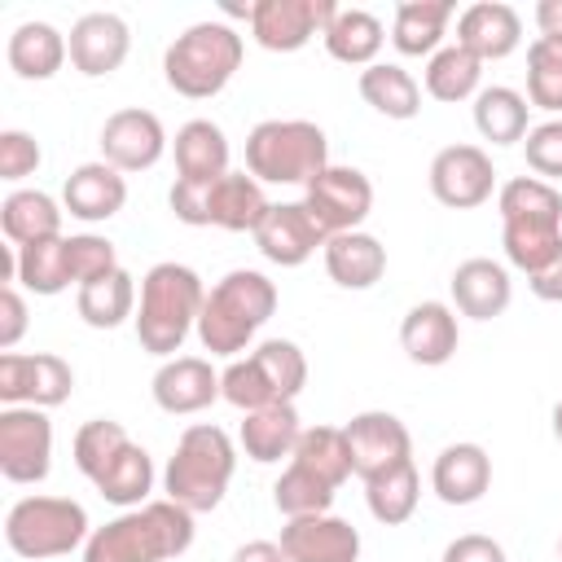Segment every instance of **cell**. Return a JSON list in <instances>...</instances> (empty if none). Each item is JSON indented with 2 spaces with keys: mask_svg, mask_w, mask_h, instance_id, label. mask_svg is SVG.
<instances>
[{
  "mask_svg": "<svg viewBox=\"0 0 562 562\" xmlns=\"http://www.w3.org/2000/svg\"><path fill=\"white\" fill-rule=\"evenodd\" d=\"M193 514L176 501H149L140 509H123L105 527H92L83 544V562H167L189 553Z\"/></svg>",
  "mask_w": 562,
  "mask_h": 562,
  "instance_id": "cell-1",
  "label": "cell"
},
{
  "mask_svg": "<svg viewBox=\"0 0 562 562\" xmlns=\"http://www.w3.org/2000/svg\"><path fill=\"white\" fill-rule=\"evenodd\" d=\"M202 303H206V285L189 263H176V259L154 263L140 277V299H136V316H132L140 347L149 356L171 360L184 347V338L198 329Z\"/></svg>",
  "mask_w": 562,
  "mask_h": 562,
  "instance_id": "cell-2",
  "label": "cell"
},
{
  "mask_svg": "<svg viewBox=\"0 0 562 562\" xmlns=\"http://www.w3.org/2000/svg\"><path fill=\"white\" fill-rule=\"evenodd\" d=\"M272 312H277V285L255 268H233L206 290L198 338L211 356L237 360L250 347V338L272 321Z\"/></svg>",
  "mask_w": 562,
  "mask_h": 562,
  "instance_id": "cell-3",
  "label": "cell"
},
{
  "mask_svg": "<svg viewBox=\"0 0 562 562\" xmlns=\"http://www.w3.org/2000/svg\"><path fill=\"white\" fill-rule=\"evenodd\" d=\"M233 470H237V448L228 430H220L215 422H198L176 439V452L162 470V492L189 514H211L224 501Z\"/></svg>",
  "mask_w": 562,
  "mask_h": 562,
  "instance_id": "cell-4",
  "label": "cell"
},
{
  "mask_svg": "<svg viewBox=\"0 0 562 562\" xmlns=\"http://www.w3.org/2000/svg\"><path fill=\"white\" fill-rule=\"evenodd\" d=\"M241 35L228 22H193L180 31L162 53V79L171 92L189 101H206L228 88V79L241 70Z\"/></svg>",
  "mask_w": 562,
  "mask_h": 562,
  "instance_id": "cell-5",
  "label": "cell"
},
{
  "mask_svg": "<svg viewBox=\"0 0 562 562\" xmlns=\"http://www.w3.org/2000/svg\"><path fill=\"white\" fill-rule=\"evenodd\" d=\"M329 167V140L312 119H263L246 136V171L259 184H312Z\"/></svg>",
  "mask_w": 562,
  "mask_h": 562,
  "instance_id": "cell-6",
  "label": "cell"
},
{
  "mask_svg": "<svg viewBox=\"0 0 562 562\" xmlns=\"http://www.w3.org/2000/svg\"><path fill=\"white\" fill-rule=\"evenodd\" d=\"M303 386H307V356L290 338H263L246 356L228 360V369L220 373V395L241 413L268 404H294Z\"/></svg>",
  "mask_w": 562,
  "mask_h": 562,
  "instance_id": "cell-7",
  "label": "cell"
},
{
  "mask_svg": "<svg viewBox=\"0 0 562 562\" xmlns=\"http://www.w3.org/2000/svg\"><path fill=\"white\" fill-rule=\"evenodd\" d=\"M88 509L70 496H22L4 514V544L26 562L66 558L88 544Z\"/></svg>",
  "mask_w": 562,
  "mask_h": 562,
  "instance_id": "cell-8",
  "label": "cell"
},
{
  "mask_svg": "<svg viewBox=\"0 0 562 562\" xmlns=\"http://www.w3.org/2000/svg\"><path fill=\"white\" fill-rule=\"evenodd\" d=\"M53 470V422L44 408H0V474L9 483H44Z\"/></svg>",
  "mask_w": 562,
  "mask_h": 562,
  "instance_id": "cell-9",
  "label": "cell"
},
{
  "mask_svg": "<svg viewBox=\"0 0 562 562\" xmlns=\"http://www.w3.org/2000/svg\"><path fill=\"white\" fill-rule=\"evenodd\" d=\"M303 206L312 211V220L321 224L325 237L338 233H356L369 211H373V184L360 167H338L329 162L307 189H303Z\"/></svg>",
  "mask_w": 562,
  "mask_h": 562,
  "instance_id": "cell-10",
  "label": "cell"
},
{
  "mask_svg": "<svg viewBox=\"0 0 562 562\" xmlns=\"http://www.w3.org/2000/svg\"><path fill=\"white\" fill-rule=\"evenodd\" d=\"M75 391V369L70 360L53 356V351H35V356H18L4 351L0 356V404H31V408H57L66 404Z\"/></svg>",
  "mask_w": 562,
  "mask_h": 562,
  "instance_id": "cell-11",
  "label": "cell"
},
{
  "mask_svg": "<svg viewBox=\"0 0 562 562\" xmlns=\"http://www.w3.org/2000/svg\"><path fill=\"white\" fill-rule=\"evenodd\" d=\"M342 435H347V452H351V474H356L360 483H369V479H378V474H386V470L413 461L408 426H404L395 413H386V408H364V413H356V417L342 426Z\"/></svg>",
  "mask_w": 562,
  "mask_h": 562,
  "instance_id": "cell-12",
  "label": "cell"
},
{
  "mask_svg": "<svg viewBox=\"0 0 562 562\" xmlns=\"http://www.w3.org/2000/svg\"><path fill=\"white\" fill-rule=\"evenodd\" d=\"M334 13V0H255L250 35L268 53H299L303 44H312V35H325Z\"/></svg>",
  "mask_w": 562,
  "mask_h": 562,
  "instance_id": "cell-13",
  "label": "cell"
},
{
  "mask_svg": "<svg viewBox=\"0 0 562 562\" xmlns=\"http://www.w3.org/2000/svg\"><path fill=\"white\" fill-rule=\"evenodd\" d=\"M101 158L110 167H119L123 176L127 171H149L162 154H167V127L154 110H140V105H127V110H114L105 123H101Z\"/></svg>",
  "mask_w": 562,
  "mask_h": 562,
  "instance_id": "cell-14",
  "label": "cell"
},
{
  "mask_svg": "<svg viewBox=\"0 0 562 562\" xmlns=\"http://www.w3.org/2000/svg\"><path fill=\"white\" fill-rule=\"evenodd\" d=\"M496 189V167L479 145H448L430 158V193L452 211L483 206Z\"/></svg>",
  "mask_w": 562,
  "mask_h": 562,
  "instance_id": "cell-15",
  "label": "cell"
},
{
  "mask_svg": "<svg viewBox=\"0 0 562 562\" xmlns=\"http://www.w3.org/2000/svg\"><path fill=\"white\" fill-rule=\"evenodd\" d=\"M250 237H255L259 255L268 263H277V268H303L329 241L303 202H272Z\"/></svg>",
  "mask_w": 562,
  "mask_h": 562,
  "instance_id": "cell-16",
  "label": "cell"
},
{
  "mask_svg": "<svg viewBox=\"0 0 562 562\" xmlns=\"http://www.w3.org/2000/svg\"><path fill=\"white\" fill-rule=\"evenodd\" d=\"M66 44H70V66H75L79 75L105 79V75H114V70L127 61L132 31H127V22H123L119 13L97 9V13H83V18L70 26Z\"/></svg>",
  "mask_w": 562,
  "mask_h": 562,
  "instance_id": "cell-17",
  "label": "cell"
},
{
  "mask_svg": "<svg viewBox=\"0 0 562 562\" xmlns=\"http://www.w3.org/2000/svg\"><path fill=\"white\" fill-rule=\"evenodd\" d=\"M149 391H154V404L162 413H171V417H189V413H202L215 400H224L220 395V373L202 356H171V360H162L154 382H149Z\"/></svg>",
  "mask_w": 562,
  "mask_h": 562,
  "instance_id": "cell-18",
  "label": "cell"
},
{
  "mask_svg": "<svg viewBox=\"0 0 562 562\" xmlns=\"http://www.w3.org/2000/svg\"><path fill=\"white\" fill-rule=\"evenodd\" d=\"M281 549L290 562H356L360 558V531L334 514L285 518Z\"/></svg>",
  "mask_w": 562,
  "mask_h": 562,
  "instance_id": "cell-19",
  "label": "cell"
},
{
  "mask_svg": "<svg viewBox=\"0 0 562 562\" xmlns=\"http://www.w3.org/2000/svg\"><path fill=\"white\" fill-rule=\"evenodd\" d=\"M457 342H461V329H457V312L439 299H426V303H413L400 321V347L413 364L422 369H439L457 356Z\"/></svg>",
  "mask_w": 562,
  "mask_h": 562,
  "instance_id": "cell-20",
  "label": "cell"
},
{
  "mask_svg": "<svg viewBox=\"0 0 562 562\" xmlns=\"http://www.w3.org/2000/svg\"><path fill=\"white\" fill-rule=\"evenodd\" d=\"M123 202H127V180H123V171L110 167L105 158L79 162V167L66 176V184H61V206H66L75 220H83V224H105V220H114V215L123 211Z\"/></svg>",
  "mask_w": 562,
  "mask_h": 562,
  "instance_id": "cell-21",
  "label": "cell"
},
{
  "mask_svg": "<svg viewBox=\"0 0 562 562\" xmlns=\"http://www.w3.org/2000/svg\"><path fill=\"white\" fill-rule=\"evenodd\" d=\"M457 44L479 61H501L522 44V18L505 0H479L457 13Z\"/></svg>",
  "mask_w": 562,
  "mask_h": 562,
  "instance_id": "cell-22",
  "label": "cell"
},
{
  "mask_svg": "<svg viewBox=\"0 0 562 562\" xmlns=\"http://www.w3.org/2000/svg\"><path fill=\"white\" fill-rule=\"evenodd\" d=\"M448 290H452L457 312L470 316V321H492V316H501V312L509 307V299H514V281H509L505 263L483 259V255L457 263Z\"/></svg>",
  "mask_w": 562,
  "mask_h": 562,
  "instance_id": "cell-23",
  "label": "cell"
},
{
  "mask_svg": "<svg viewBox=\"0 0 562 562\" xmlns=\"http://www.w3.org/2000/svg\"><path fill=\"white\" fill-rule=\"evenodd\" d=\"M430 487L443 505H474L492 487V457L483 443H448L430 465Z\"/></svg>",
  "mask_w": 562,
  "mask_h": 562,
  "instance_id": "cell-24",
  "label": "cell"
},
{
  "mask_svg": "<svg viewBox=\"0 0 562 562\" xmlns=\"http://www.w3.org/2000/svg\"><path fill=\"white\" fill-rule=\"evenodd\" d=\"M321 255H325L329 281L342 285V290H369V285H378L382 272H386V246H382L373 233H364V228L329 237Z\"/></svg>",
  "mask_w": 562,
  "mask_h": 562,
  "instance_id": "cell-25",
  "label": "cell"
},
{
  "mask_svg": "<svg viewBox=\"0 0 562 562\" xmlns=\"http://www.w3.org/2000/svg\"><path fill=\"white\" fill-rule=\"evenodd\" d=\"M171 154H176V180L211 184V180L228 176V136L211 119H189L176 132Z\"/></svg>",
  "mask_w": 562,
  "mask_h": 562,
  "instance_id": "cell-26",
  "label": "cell"
},
{
  "mask_svg": "<svg viewBox=\"0 0 562 562\" xmlns=\"http://www.w3.org/2000/svg\"><path fill=\"white\" fill-rule=\"evenodd\" d=\"M303 435V422H299V408L294 404H268V408H255L246 413L241 430H237V443L250 461L259 465H272L281 457H294V443Z\"/></svg>",
  "mask_w": 562,
  "mask_h": 562,
  "instance_id": "cell-27",
  "label": "cell"
},
{
  "mask_svg": "<svg viewBox=\"0 0 562 562\" xmlns=\"http://www.w3.org/2000/svg\"><path fill=\"white\" fill-rule=\"evenodd\" d=\"M452 13H457L452 0H400L391 22V44L404 57H435L443 48Z\"/></svg>",
  "mask_w": 562,
  "mask_h": 562,
  "instance_id": "cell-28",
  "label": "cell"
},
{
  "mask_svg": "<svg viewBox=\"0 0 562 562\" xmlns=\"http://www.w3.org/2000/svg\"><path fill=\"white\" fill-rule=\"evenodd\" d=\"M268 198H263V184L250 176V171H228L211 184V228H224V233H255L259 220L268 215Z\"/></svg>",
  "mask_w": 562,
  "mask_h": 562,
  "instance_id": "cell-29",
  "label": "cell"
},
{
  "mask_svg": "<svg viewBox=\"0 0 562 562\" xmlns=\"http://www.w3.org/2000/svg\"><path fill=\"white\" fill-rule=\"evenodd\" d=\"M4 57H9V70L18 75V79H53L61 66H66V57H70V44H66V35L53 26V22H22L13 35H9V48H4Z\"/></svg>",
  "mask_w": 562,
  "mask_h": 562,
  "instance_id": "cell-30",
  "label": "cell"
},
{
  "mask_svg": "<svg viewBox=\"0 0 562 562\" xmlns=\"http://www.w3.org/2000/svg\"><path fill=\"white\" fill-rule=\"evenodd\" d=\"M61 215H66V206H57V198H48L44 189H13L0 202V228H4L9 246L61 237Z\"/></svg>",
  "mask_w": 562,
  "mask_h": 562,
  "instance_id": "cell-31",
  "label": "cell"
},
{
  "mask_svg": "<svg viewBox=\"0 0 562 562\" xmlns=\"http://www.w3.org/2000/svg\"><path fill=\"white\" fill-rule=\"evenodd\" d=\"M356 88H360L364 105H373L382 119L404 123V119H417V110H422V83L404 66H395V61L364 66L360 79H356Z\"/></svg>",
  "mask_w": 562,
  "mask_h": 562,
  "instance_id": "cell-32",
  "label": "cell"
},
{
  "mask_svg": "<svg viewBox=\"0 0 562 562\" xmlns=\"http://www.w3.org/2000/svg\"><path fill=\"white\" fill-rule=\"evenodd\" d=\"M325 53L342 66H373L378 53H382V18L369 13V9H338L334 22L325 26Z\"/></svg>",
  "mask_w": 562,
  "mask_h": 562,
  "instance_id": "cell-33",
  "label": "cell"
},
{
  "mask_svg": "<svg viewBox=\"0 0 562 562\" xmlns=\"http://www.w3.org/2000/svg\"><path fill=\"white\" fill-rule=\"evenodd\" d=\"M13 281L40 299H53L70 290V263H66V237H44L31 246H13Z\"/></svg>",
  "mask_w": 562,
  "mask_h": 562,
  "instance_id": "cell-34",
  "label": "cell"
},
{
  "mask_svg": "<svg viewBox=\"0 0 562 562\" xmlns=\"http://www.w3.org/2000/svg\"><path fill=\"white\" fill-rule=\"evenodd\" d=\"M136 299H140V290H136L132 272L119 268V272H110V277H101L92 285H79L75 312L92 329H119L127 316H136Z\"/></svg>",
  "mask_w": 562,
  "mask_h": 562,
  "instance_id": "cell-35",
  "label": "cell"
},
{
  "mask_svg": "<svg viewBox=\"0 0 562 562\" xmlns=\"http://www.w3.org/2000/svg\"><path fill=\"white\" fill-rule=\"evenodd\" d=\"M527 110L531 105L518 88L492 83V88H479L474 97V127L492 145H518L527 136Z\"/></svg>",
  "mask_w": 562,
  "mask_h": 562,
  "instance_id": "cell-36",
  "label": "cell"
},
{
  "mask_svg": "<svg viewBox=\"0 0 562 562\" xmlns=\"http://www.w3.org/2000/svg\"><path fill=\"white\" fill-rule=\"evenodd\" d=\"M426 92L443 105H457L465 97H479V83H483V61L461 48V44H443L430 61H426V75H422Z\"/></svg>",
  "mask_w": 562,
  "mask_h": 562,
  "instance_id": "cell-37",
  "label": "cell"
},
{
  "mask_svg": "<svg viewBox=\"0 0 562 562\" xmlns=\"http://www.w3.org/2000/svg\"><path fill=\"white\" fill-rule=\"evenodd\" d=\"M110 505H119V509H140V505H149V492H154V461H149V452L140 448V443H127L105 470H101V479L92 483Z\"/></svg>",
  "mask_w": 562,
  "mask_h": 562,
  "instance_id": "cell-38",
  "label": "cell"
},
{
  "mask_svg": "<svg viewBox=\"0 0 562 562\" xmlns=\"http://www.w3.org/2000/svg\"><path fill=\"white\" fill-rule=\"evenodd\" d=\"M501 224H562V193L540 176H514L496 193Z\"/></svg>",
  "mask_w": 562,
  "mask_h": 562,
  "instance_id": "cell-39",
  "label": "cell"
},
{
  "mask_svg": "<svg viewBox=\"0 0 562 562\" xmlns=\"http://www.w3.org/2000/svg\"><path fill=\"white\" fill-rule=\"evenodd\" d=\"M294 465L312 470L316 479H325L329 487H342L351 479V452H347V435L342 426H303L299 443H294Z\"/></svg>",
  "mask_w": 562,
  "mask_h": 562,
  "instance_id": "cell-40",
  "label": "cell"
},
{
  "mask_svg": "<svg viewBox=\"0 0 562 562\" xmlns=\"http://www.w3.org/2000/svg\"><path fill=\"white\" fill-rule=\"evenodd\" d=\"M417 496H422V479H417V465L413 461H404V465H395V470H386V474H378V479L364 483V505H369V514L382 527L408 522L413 509H417Z\"/></svg>",
  "mask_w": 562,
  "mask_h": 562,
  "instance_id": "cell-41",
  "label": "cell"
},
{
  "mask_svg": "<svg viewBox=\"0 0 562 562\" xmlns=\"http://www.w3.org/2000/svg\"><path fill=\"white\" fill-rule=\"evenodd\" d=\"M338 487H329L325 479H316L312 470L303 465H285L281 479L272 483V505L285 514V518H307V514H329Z\"/></svg>",
  "mask_w": 562,
  "mask_h": 562,
  "instance_id": "cell-42",
  "label": "cell"
},
{
  "mask_svg": "<svg viewBox=\"0 0 562 562\" xmlns=\"http://www.w3.org/2000/svg\"><path fill=\"white\" fill-rule=\"evenodd\" d=\"M132 439H127V430L119 426V422H110V417H92V422H83L79 430H75V443H70V452H75V465H79V474L88 479V483H97L101 479V470L127 448Z\"/></svg>",
  "mask_w": 562,
  "mask_h": 562,
  "instance_id": "cell-43",
  "label": "cell"
},
{
  "mask_svg": "<svg viewBox=\"0 0 562 562\" xmlns=\"http://www.w3.org/2000/svg\"><path fill=\"white\" fill-rule=\"evenodd\" d=\"M501 246L505 259L531 277L562 250V224H501Z\"/></svg>",
  "mask_w": 562,
  "mask_h": 562,
  "instance_id": "cell-44",
  "label": "cell"
},
{
  "mask_svg": "<svg viewBox=\"0 0 562 562\" xmlns=\"http://www.w3.org/2000/svg\"><path fill=\"white\" fill-rule=\"evenodd\" d=\"M527 101L562 119V44L531 40L527 44Z\"/></svg>",
  "mask_w": 562,
  "mask_h": 562,
  "instance_id": "cell-45",
  "label": "cell"
},
{
  "mask_svg": "<svg viewBox=\"0 0 562 562\" xmlns=\"http://www.w3.org/2000/svg\"><path fill=\"white\" fill-rule=\"evenodd\" d=\"M66 263H70V281L75 285H92V281H101V277H110V272L123 268L114 241L101 237V233H75V237H66Z\"/></svg>",
  "mask_w": 562,
  "mask_h": 562,
  "instance_id": "cell-46",
  "label": "cell"
},
{
  "mask_svg": "<svg viewBox=\"0 0 562 562\" xmlns=\"http://www.w3.org/2000/svg\"><path fill=\"white\" fill-rule=\"evenodd\" d=\"M522 154H527V167H531L540 180L553 184V180L562 176V119H544V123L527 127Z\"/></svg>",
  "mask_w": 562,
  "mask_h": 562,
  "instance_id": "cell-47",
  "label": "cell"
},
{
  "mask_svg": "<svg viewBox=\"0 0 562 562\" xmlns=\"http://www.w3.org/2000/svg\"><path fill=\"white\" fill-rule=\"evenodd\" d=\"M40 162H44V154H40V140L31 132H22V127H4L0 132V180L18 184V180L35 176Z\"/></svg>",
  "mask_w": 562,
  "mask_h": 562,
  "instance_id": "cell-48",
  "label": "cell"
},
{
  "mask_svg": "<svg viewBox=\"0 0 562 562\" xmlns=\"http://www.w3.org/2000/svg\"><path fill=\"white\" fill-rule=\"evenodd\" d=\"M211 184H215V180H211ZM211 184L176 180L171 193H167L171 215H176L180 224H189V228H211V215H206V206H211Z\"/></svg>",
  "mask_w": 562,
  "mask_h": 562,
  "instance_id": "cell-49",
  "label": "cell"
},
{
  "mask_svg": "<svg viewBox=\"0 0 562 562\" xmlns=\"http://www.w3.org/2000/svg\"><path fill=\"white\" fill-rule=\"evenodd\" d=\"M439 562H505V549H501V540H492L483 531H465L443 544Z\"/></svg>",
  "mask_w": 562,
  "mask_h": 562,
  "instance_id": "cell-50",
  "label": "cell"
},
{
  "mask_svg": "<svg viewBox=\"0 0 562 562\" xmlns=\"http://www.w3.org/2000/svg\"><path fill=\"white\" fill-rule=\"evenodd\" d=\"M26 334V299L18 285L0 290V351H13Z\"/></svg>",
  "mask_w": 562,
  "mask_h": 562,
  "instance_id": "cell-51",
  "label": "cell"
},
{
  "mask_svg": "<svg viewBox=\"0 0 562 562\" xmlns=\"http://www.w3.org/2000/svg\"><path fill=\"white\" fill-rule=\"evenodd\" d=\"M527 285H531L536 299H544V303H562V250H558L544 268H536V272L527 277Z\"/></svg>",
  "mask_w": 562,
  "mask_h": 562,
  "instance_id": "cell-52",
  "label": "cell"
},
{
  "mask_svg": "<svg viewBox=\"0 0 562 562\" xmlns=\"http://www.w3.org/2000/svg\"><path fill=\"white\" fill-rule=\"evenodd\" d=\"M228 562H290V558H285L281 540H246V544L233 549Z\"/></svg>",
  "mask_w": 562,
  "mask_h": 562,
  "instance_id": "cell-53",
  "label": "cell"
},
{
  "mask_svg": "<svg viewBox=\"0 0 562 562\" xmlns=\"http://www.w3.org/2000/svg\"><path fill=\"white\" fill-rule=\"evenodd\" d=\"M536 26H540V40L562 44V0H540L536 4Z\"/></svg>",
  "mask_w": 562,
  "mask_h": 562,
  "instance_id": "cell-54",
  "label": "cell"
},
{
  "mask_svg": "<svg viewBox=\"0 0 562 562\" xmlns=\"http://www.w3.org/2000/svg\"><path fill=\"white\" fill-rule=\"evenodd\" d=\"M553 439H558V443H562V400H558V404H553Z\"/></svg>",
  "mask_w": 562,
  "mask_h": 562,
  "instance_id": "cell-55",
  "label": "cell"
},
{
  "mask_svg": "<svg viewBox=\"0 0 562 562\" xmlns=\"http://www.w3.org/2000/svg\"><path fill=\"white\" fill-rule=\"evenodd\" d=\"M558 553H562V540H558Z\"/></svg>",
  "mask_w": 562,
  "mask_h": 562,
  "instance_id": "cell-56",
  "label": "cell"
}]
</instances>
